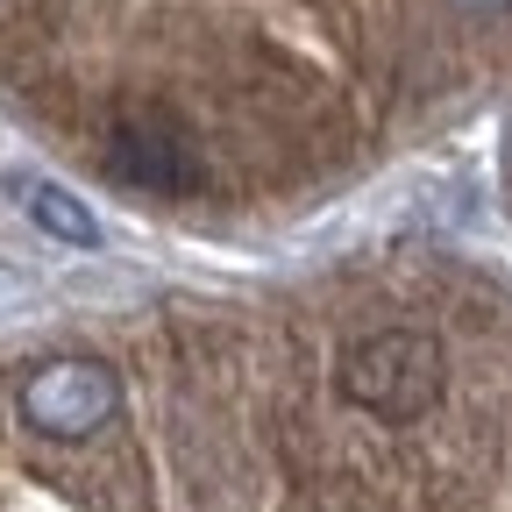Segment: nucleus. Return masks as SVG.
Returning <instances> with one entry per match:
<instances>
[{
    "label": "nucleus",
    "instance_id": "1",
    "mask_svg": "<svg viewBox=\"0 0 512 512\" xmlns=\"http://www.w3.org/2000/svg\"><path fill=\"white\" fill-rule=\"evenodd\" d=\"M448 384V356L420 328H377L342 349V392L377 420H420Z\"/></svg>",
    "mask_w": 512,
    "mask_h": 512
},
{
    "label": "nucleus",
    "instance_id": "2",
    "mask_svg": "<svg viewBox=\"0 0 512 512\" xmlns=\"http://www.w3.org/2000/svg\"><path fill=\"white\" fill-rule=\"evenodd\" d=\"M121 413V377L100 356H57L43 370H29L22 384V420L50 441H86Z\"/></svg>",
    "mask_w": 512,
    "mask_h": 512
},
{
    "label": "nucleus",
    "instance_id": "3",
    "mask_svg": "<svg viewBox=\"0 0 512 512\" xmlns=\"http://www.w3.org/2000/svg\"><path fill=\"white\" fill-rule=\"evenodd\" d=\"M107 164L121 185H143V192H192L200 185V150L171 114H121L114 136H107Z\"/></svg>",
    "mask_w": 512,
    "mask_h": 512
},
{
    "label": "nucleus",
    "instance_id": "4",
    "mask_svg": "<svg viewBox=\"0 0 512 512\" xmlns=\"http://www.w3.org/2000/svg\"><path fill=\"white\" fill-rule=\"evenodd\" d=\"M8 200L43 228V235H57V242H72V249H93L100 242V221H93V207L79 200V192H64V185H50V178H8Z\"/></svg>",
    "mask_w": 512,
    "mask_h": 512
},
{
    "label": "nucleus",
    "instance_id": "5",
    "mask_svg": "<svg viewBox=\"0 0 512 512\" xmlns=\"http://www.w3.org/2000/svg\"><path fill=\"white\" fill-rule=\"evenodd\" d=\"M456 8H477V15H491V8H505V0H456Z\"/></svg>",
    "mask_w": 512,
    "mask_h": 512
}]
</instances>
